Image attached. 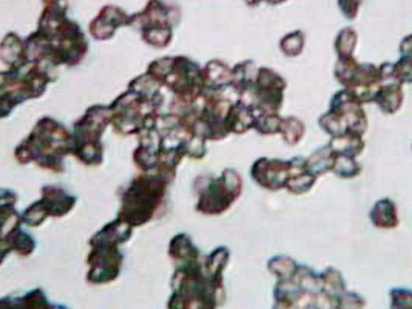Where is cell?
<instances>
[{
  "label": "cell",
  "instance_id": "1",
  "mask_svg": "<svg viewBox=\"0 0 412 309\" xmlns=\"http://www.w3.org/2000/svg\"><path fill=\"white\" fill-rule=\"evenodd\" d=\"M74 137L57 122L45 118L19 147L16 159L21 163L36 162L41 167L62 172L64 157L74 153Z\"/></svg>",
  "mask_w": 412,
  "mask_h": 309
},
{
  "label": "cell",
  "instance_id": "2",
  "mask_svg": "<svg viewBox=\"0 0 412 309\" xmlns=\"http://www.w3.org/2000/svg\"><path fill=\"white\" fill-rule=\"evenodd\" d=\"M132 232V226L117 218L93 236L90 241L92 249L88 257L91 266L87 276L89 282L109 283L119 276L122 254L118 249V245L128 241Z\"/></svg>",
  "mask_w": 412,
  "mask_h": 309
},
{
  "label": "cell",
  "instance_id": "3",
  "mask_svg": "<svg viewBox=\"0 0 412 309\" xmlns=\"http://www.w3.org/2000/svg\"><path fill=\"white\" fill-rule=\"evenodd\" d=\"M164 182L161 176L143 174L135 179L123 192L118 218L135 227L148 223L162 200Z\"/></svg>",
  "mask_w": 412,
  "mask_h": 309
},
{
  "label": "cell",
  "instance_id": "4",
  "mask_svg": "<svg viewBox=\"0 0 412 309\" xmlns=\"http://www.w3.org/2000/svg\"><path fill=\"white\" fill-rule=\"evenodd\" d=\"M362 105L354 92L346 89L340 91L333 96L331 110L323 116L321 123L334 137H362L367 130L368 120Z\"/></svg>",
  "mask_w": 412,
  "mask_h": 309
},
{
  "label": "cell",
  "instance_id": "5",
  "mask_svg": "<svg viewBox=\"0 0 412 309\" xmlns=\"http://www.w3.org/2000/svg\"><path fill=\"white\" fill-rule=\"evenodd\" d=\"M109 113L104 107H93L75 125L74 154L87 165L102 162L101 137L108 124Z\"/></svg>",
  "mask_w": 412,
  "mask_h": 309
},
{
  "label": "cell",
  "instance_id": "6",
  "mask_svg": "<svg viewBox=\"0 0 412 309\" xmlns=\"http://www.w3.org/2000/svg\"><path fill=\"white\" fill-rule=\"evenodd\" d=\"M335 77L346 89L354 92L362 103H374L382 84L379 67L359 64L354 57L339 58Z\"/></svg>",
  "mask_w": 412,
  "mask_h": 309
},
{
  "label": "cell",
  "instance_id": "7",
  "mask_svg": "<svg viewBox=\"0 0 412 309\" xmlns=\"http://www.w3.org/2000/svg\"><path fill=\"white\" fill-rule=\"evenodd\" d=\"M42 199L35 202L22 215L23 221L31 226H38L50 215L60 218L67 214L76 203L74 196H69L60 188L47 186L42 189Z\"/></svg>",
  "mask_w": 412,
  "mask_h": 309
},
{
  "label": "cell",
  "instance_id": "8",
  "mask_svg": "<svg viewBox=\"0 0 412 309\" xmlns=\"http://www.w3.org/2000/svg\"><path fill=\"white\" fill-rule=\"evenodd\" d=\"M404 101L402 84L396 82L382 84L377 92L374 103L378 105L382 113L394 114L401 108Z\"/></svg>",
  "mask_w": 412,
  "mask_h": 309
},
{
  "label": "cell",
  "instance_id": "9",
  "mask_svg": "<svg viewBox=\"0 0 412 309\" xmlns=\"http://www.w3.org/2000/svg\"><path fill=\"white\" fill-rule=\"evenodd\" d=\"M370 218L376 228L391 230L396 228L399 224L398 209L389 198H384L374 203Z\"/></svg>",
  "mask_w": 412,
  "mask_h": 309
},
{
  "label": "cell",
  "instance_id": "10",
  "mask_svg": "<svg viewBox=\"0 0 412 309\" xmlns=\"http://www.w3.org/2000/svg\"><path fill=\"white\" fill-rule=\"evenodd\" d=\"M35 248V242L31 236L21 231L20 223H17L8 233V235L2 239V259L5 253H9L11 250H16L22 255L30 254Z\"/></svg>",
  "mask_w": 412,
  "mask_h": 309
},
{
  "label": "cell",
  "instance_id": "11",
  "mask_svg": "<svg viewBox=\"0 0 412 309\" xmlns=\"http://www.w3.org/2000/svg\"><path fill=\"white\" fill-rule=\"evenodd\" d=\"M333 145L335 154L355 159L360 155L365 149L362 137L356 135L334 137Z\"/></svg>",
  "mask_w": 412,
  "mask_h": 309
},
{
  "label": "cell",
  "instance_id": "12",
  "mask_svg": "<svg viewBox=\"0 0 412 309\" xmlns=\"http://www.w3.org/2000/svg\"><path fill=\"white\" fill-rule=\"evenodd\" d=\"M9 308H55L50 305L47 301L42 291L36 289L28 293L25 296L20 299H3L1 305Z\"/></svg>",
  "mask_w": 412,
  "mask_h": 309
},
{
  "label": "cell",
  "instance_id": "13",
  "mask_svg": "<svg viewBox=\"0 0 412 309\" xmlns=\"http://www.w3.org/2000/svg\"><path fill=\"white\" fill-rule=\"evenodd\" d=\"M357 42V36L355 30L352 28H345L338 34L335 43V50L341 57H353Z\"/></svg>",
  "mask_w": 412,
  "mask_h": 309
},
{
  "label": "cell",
  "instance_id": "14",
  "mask_svg": "<svg viewBox=\"0 0 412 309\" xmlns=\"http://www.w3.org/2000/svg\"><path fill=\"white\" fill-rule=\"evenodd\" d=\"M390 82L402 85L412 84V60L401 57L396 63L392 64Z\"/></svg>",
  "mask_w": 412,
  "mask_h": 309
},
{
  "label": "cell",
  "instance_id": "15",
  "mask_svg": "<svg viewBox=\"0 0 412 309\" xmlns=\"http://www.w3.org/2000/svg\"><path fill=\"white\" fill-rule=\"evenodd\" d=\"M334 165L337 167V173L343 178H355L362 172V167L355 157L337 154V162Z\"/></svg>",
  "mask_w": 412,
  "mask_h": 309
},
{
  "label": "cell",
  "instance_id": "16",
  "mask_svg": "<svg viewBox=\"0 0 412 309\" xmlns=\"http://www.w3.org/2000/svg\"><path fill=\"white\" fill-rule=\"evenodd\" d=\"M392 308H412V291L394 288L390 291Z\"/></svg>",
  "mask_w": 412,
  "mask_h": 309
},
{
  "label": "cell",
  "instance_id": "17",
  "mask_svg": "<svg viewBox=\"0 0 412 309\" xmlns=\"http://www.w3.org/2000/svg\"><path fill=\"white\" fill-rule=\"evenodd\" d=\"M362 0H338L339 7L347 19L354 20Z\"/></svg>",
  "mask_w": 412,
  "mask_h": 309
},
{
  "label": "cell",
  "instance_id": "18",
  "mask_svg": "<svg viewBox=\"0 0 412 309\" xmlns=\"http://www.w3.org/2000/svg\"><path fill=\"white\" fill-rule=\"evenodd\" d=\"M399 52L401 57L412 60V35L404 38L399 45Z\"/></svg>",
  "mask_w": 412,
  "mask_h": 309
},
{
  "label": "cell",
  "instance_id": "19",
  "mask_svg": "<svg viewBox=\"0 0 412 309\" xmlns=\"http://www.w3.org/2000/svg\"><path fill=\"white\" fill-rule=\"evenodd\" d=\"M247 5L251 6V7H255L258 4L263 1V0H244Z\"/></svg>",
  "mask_w": 412,
  "mask_h": 309
}]
</instances>
